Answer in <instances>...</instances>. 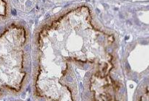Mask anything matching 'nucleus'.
Listing matches in <instances>:
<instances>
[{"label":"nucleus","instance_id":"1","mask_svg":"<svg viewBox=\"0 0 149 101\" xmlns=\"http://www.w3.org/2000/svg\"><path fill=\"white\" fill-rule=\"evenodd\" d=\"M27 76L23 50L0 46V97L22 91Z\"/></svg>","mask_w":149,"mask_h":101}]
</instances>
